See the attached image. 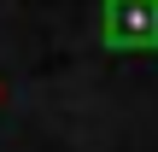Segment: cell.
<instances>
[{
	"instance_id": "1",
	"label": "cell",
	"mask_w": 158,
	"mask_h": 152,
	"mask_svg": "<svg viewBox=\"0 0 158 152\" xmlns=\"http://www.w3.org/2000/svg\"><path fill=\"white\" fill-rule=\"evenodd\" d=\"M100 41L117 53L158 47V0H100Z\"/></svg>"
}]
</instances>
